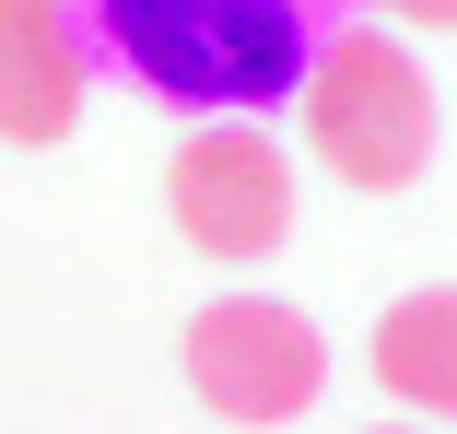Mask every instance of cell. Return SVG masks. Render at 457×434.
<instances>
[{
  "instance_id": "6da1fadb",
  "label": "cell",
  "mask_w": 457,
  "mask_h": 434,
  "mask_svg": "<svg viewBox=\"0 0 457 434\" xmlns=\"http://www.w3.org/2000/svg\"><path fill=\"white\" fill-rule=\"evenodd\" d=\"M95 59L153 82L188 118H258L305 95L317 47L340 36V0H95Z\"/></svg>"
},
{
  "instance_id": "7a4b0ae2",
  "label": "cell",
  "mask_w": 457,
  "mask_h": 434,
  "mask_svg": "<svg viewBox=\"0 0 457 434\" xmlns=\"http://www.w3.org/2000/svg\"><path fill=\"white\" fill-rule=\"evenodd\" d=\"M305 153L340 188H411L434 164V71L399 47V24H340L305 71Z\"/></svg>"
},
{
  "instance_id": "3957f363",
  "label": "cell",
  "mask_w": 457,
  "mask_h": 434,
  "mask_svg": "<svg viewBox=\"0 0 457 434\" xmlns=\"http://www.w3.org/2000/svg\"><path fill=\"white\" fill-rule=\"evenodd\" d=\"M176 364H188V388H200L212 422H246V434L305 422L328 399V340L282 294H212L188 317V340H176Z\"/></svg>"
},
{
  "instance_id": "277c9868",
  "label": "cell",
  "mask_w": 457,
  "mask_h": 434,
  "mask_svg": "<svg viewBox=\"0 0 457 434\" xmlns=\"http://www.w3.org/2000/svg\"><path fill=\"white\" fill-rule=\"evenodd\" d=\"M164 212L200 258L223 271H258V258H282L294 235V153L270 141L258 118H200L164 164Z\"/></svg>"
},
{
  "instance_id": "5b68a950",
  "label": "cell",
  "mask_w": 457,
  "mask_h": 434,
  "mask_svg": "<svg viewBox=\"0 0 457 434\" xmlns=\"http://www.w3.org/2000/svg\"><path fill=\"white\" fill-rule=\"evenodd\" d=\"M95 106V24L82 0H0V141H71Z\"/></svg>"
},
{
  "instance_id": "8992f818",
  "label": "cell",
  "mask_w": 457,
  "mask_h": 434,
  "mask_svg": "<svg viewBox=\"0 0 457 434\" xmlns=\"http://www.w3.org/2000/svg\"><path fill=\"white\" fill-rule=\"evenodd\" d=\"M376 388H387L411 422L457 434V282L399 294V305L376 317Z\"/></svg>"
},
{
  "instance_id": "52a82bcc",
  "label": "cell",
  "mask_w": 457,
  "mask_h": 434,
  "mask_svg": "<svg viewBox=\"0 0 457 434\" xmlns=\"http://www.w3.org/2000/svg\"><path fill=\"white\" fill-rule=\"evenodd\" d=\"M376 13H399L411 36H457V0H376Z\"/></svg>"
},
{
  "instance_id": "ba28073f",
  "label": "cell",
  "mask_w": 457,
  "mask_h": 434,
  "mask_svg": "<svg viewBox=\"0 0 457 434\" xmlns=\"http://www.w3.org/2000/svg\"><path fill=\"white\" fill-rule=\"evenodd\" d=\"M376 434H434V422H376Z\"/></svg>"
}]
</instances>
